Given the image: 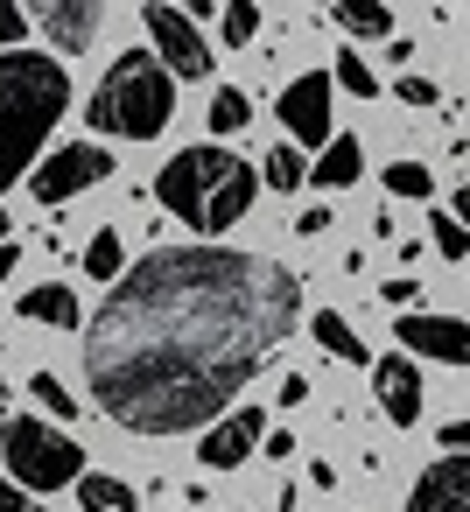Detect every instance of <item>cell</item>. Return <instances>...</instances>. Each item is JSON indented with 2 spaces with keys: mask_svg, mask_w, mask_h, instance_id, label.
I'll return each mask as SVG.
<instances>
[{
  "mask_svg": "<svg viewBox=\"0 0 470 512\" xmlns=\"http://www.w3.org/2000/svg\"><path fill=\"white\" fill-rule=\"evenodd\" d=\"M113 176V155L106 148H92V141H64L36 176H29V190H36V204H71L78 190H99Z\"/></svg>",
  "mask_w": 470,
  "mask_h": 512,
  "instance_id": "7",
  "label": "cell"
},
{
  "mask_svg": "<svg viewBox=\"0 0 470 512\" xmlns=\"http://www.w3.org/2000/svg\"><path fill=\"white\" fill-rule=\"evenodd\" d=\"M274 113H281V127H288V148L302 155V148H323L337 127H330V78L323 71H302L295 85H281V99H274Z\"/></svg>",
  "mask_w": 470,
  "mask_h": 512,
  "instance_id": "8",
  "label": "cell"
},
{
  "mask_svg": "<svg viewBox=\"0 0 470 512\" xmlns=\"http://www.w3.org/2000/svg\"><path fill=\"white\" fill-rule=\"evenodd\" d=\"M337 85H344L351 99H372V92H379V78H372V64H365L358 50H344V57H337V78H330V92H337Z\"/></svg>",
  "mask_w": 470,
  "mask_h": 512,
  "instance_id": "26",
  "label": "cell"
},
{
  "mask_svg": "<svg viewBox=\"0 0 470 512\" xmlns=\"http://www.w3.org/2000/svg\"><path fill=\"white\" fill-rule=\"evenodd\" d=\"M428 239H435V253H442L449 267H463V260H470V232H463V218H449V211H428Z\"/></svg>",
  "mask_w": 470,
  "mask_h": 512,
  "instance_id": "25",
  "label": "cell"
},
{
  "mask_svg": "<svg viewBox=\"0 0 470 512\" xmlns=\"http://www.w3.org/2000/svg\"><path fill=\"white\" fill-rule=\"evenodd\" d=\"M379 295H386V302H393V309H407V302H414V295H421V281H379Z\"/></svg>",
  "mask_w": 470,
  "mask_h": 512,
  "instance_id": "32",
  "label": "cell"
},
{
  "mask_svg": "<svg viewBox=\"0 0 470 512\" xmlns=\"http://www.w3.org/2000/svg\"><path fill=\"white\" fill-rule=\"evenodd\" d=\"M253 197H260V176L246 169V155H232L218 141L169 155L162 176H155V204L190 232H232L253 211Z\"/></svg>",
  "mask_w": 470,
  "mask_h": 512,
  "instance_id": "3",
  "label": "cell"
},
{
  "mask_svg": "<svg viewBox=\"0 0 470 512\" xmlns=\"http://www.w3.org/2000/svg\"><path fill=\"white\" fill-rule=\"evenodd\" d=\"M393 99H400V106H442V92H435L428 78H414V71H407V78L393 85Z\"/></svg>",
  "mask_w": 470,
  "mask_h": 512,
  "instance_id": "27",
  "label": "cell"
},
{
  "mask_svg": "<svg viewBox=\"0 0 470 512\" xmlns=\"http://www.w3.org/2000/svg\"><path fill=\"white\" fill-rule=\"evenodd\" d=\"M0 512H50V505H36L29 491H15L8 477H0Z\"/></svg>",
  "mask_w": 470,
  "mask_h": 512,
  "instance_id": "30",
  "label": "cell"
},
{
  "mask_svg": "<svg viewBox=\"0 0 470 512\" xmlns=\"http://www.w3.org/2000/svg\"><path fill=\"white\" fill-rule=\"evenodd\" d=\"M141 29H148V43H155V64L169 71V78H211L218 71V50L204 43V29L197 22H183V8H169V0H148L141 8Z\"/></svg>",
  "mask_w": 470,
  "mask_h": 512,
  "instance_id": "6",
  "label": "cell"
},
{
  "mask_svg": "<svg viewBox=\"0 0 470 512\" xmlns=\"http://www.w3.org/2000/svg\"><path fill=\"white\" fill-rule=\"evenodd\" d=\"M64 106H71V78H64L57 57L0 50V197L22 183V169H36Z\"/></svg>",
  "mask_w": 470,
  "mask_h": 512,
  "instance_id": "2",
  "label": "cell"
},
{
  "mask_svg": "<svg viewBox=\"0 0 470 512\" xmlns=\"http://www.w3.org/2000/svg\"><path fill=\"white\" fill-rule=\"evenodd\" d=\"M218 36H225V50H246L260 36V8H253V0H225V8H218Z\"/></svg>",
  "mask_w": 470,
  "mask_h": 512,
  "instance_id": "22",
  "label": "cell"
},
{
  "mask_svg": "<svg viewBox=\"0 0 470 512\" xmlns=\"http://www.w3.org/2000/svg\"><path fill=\"white\" fill-rule=\"evenodd\" d=\"M204 120H211V134H239V127L253 120V106H246V92H239V85H218V92H211V113H204Z\"/></svg>",
  "mask_w": 470,
  "mask_h": 512,
  "instance_id": "23",
  "label": "cell"
},
{
  "mask_svg": "<svg viewBox=\"0 0 470 512\" xmlns=\"http://www.w3.org/2000/svg\"><path fill=\"white\" fill-rule=\"evenodd\" d=\"M400 512H470V456H435Z\"/></svg>",
  "mask_w": 470,
  "mask_h": 512,
  "instance_id": "13",
  "label": "cell"
},
{
  "mask_svg": "<svg viewBox=\"0 0 470 512\" xmlns=\"http://www.w3.org/2000/svg\"><path fill=\"white\" fill-rule=\"evenodd\" d=\"M302 281L232 246H155L85 316V379L134 435H204L295 337Z\"/></svg>",
  "mask_w": 470,
  "mask_h": 512,
  "instance_id": "1",
  "label": "cell"
},
{
  "mask_svg": "<svg viewBox=\"0 0 470 512\" xmlns=\"http://www.w3.org/2000/svg\"><path fill=\"white\" fill-rule=\"evenodd\" d=\"M400 358H435V365H470V323L463 316H400L393 323Z\"/></svg>",
  "mask_w": 470,
  "mask_h": 512,
  "instance_id": "10",
  "label": "cell"
},
{
  "mask_svg": "<svg viewBox=\"0 0 470 512\" xmlns=\"http://www.w3.org/2000/svg\"><path fill=\"white\" fill-rule=\"evenodd\" d=\"M99 22H106L99 0H43V8L29 15V29H43L50 57H78V50H92Z\"/></svg>",
  "mask_w": 470,
  "mask_h": 512,
  "instance_id": "11",
  "label": "cell"
},
{
  "mask_svg": "<svg viewBox=\"0 0 470 512\" xmlns=\"http://www.w3.org/2000/svg\"><path fill=\"white\" fill-rule=\"evenodd\" d=\"M358 169H365L358 134H330V141L316 148V162H309V176H302V183H316V190H351V183H358Z\"/></svg>",
  "mask_w": 470,
  "mask_h": 512,
  "instance_id": "14",
  "label": "cell"
},
{
  "mask_svg": "<svg viewBox=\"0 0 470 512\" xmlns=\"http://www.w3.org/2000/svg\"><path fill=\"white\" fill-rule=\"evenodd\" d=\"M0 456H8L0 477H8L15 491H64V484L85 477L78 435H64V428H50L36 414H8V421H0Z\"/></svg>",
  "mask_w": 470,
  "mask_h": 512,
  "instance_id": "5",
  "label": "cell"
},
{
  "mask_svg": "<svg viewBox=\"0 0 470 512\" xmlns=\"http://www.w3.org/2000/svg\"><path fill=\"white\" fill-rule=\"evenodd\" d=\"M386 197L428 204V197H435V169H428V162H393V169H386Z\"/></svg>",
  "mask_w": 470,
  "mask_h": 512,
  "instance_id": "24",
  "label": "cell"
},
{
  "mask_svg": "<svg viewBox=\"0 0 470 512\" xmlns=\"http://www.w3.org/2000/svg\"><path fill=\"white\" fill-rule=\"evenodd\" d=\"M309 337H316V344H323L330 358H344V365H372L365 337H358V330H351V323H344L337 309H316V316H309Z\"/></svg>",
  "mask_w": 470,
  "mask_h": 512,
  "instance_id": "17",
  "label": "cell"
},
{
  "mask_svg": "<svg viewBox=\"0 0 470 512\" xmlns=\"http://www.w3.org/2000/svg\"><path fill=\"white\" fill-rule=\"evenodd\" d=\"M85 274H92V281H120V274H127V246H120L113 225L92 232V246H85Z\"/></svg>",
  "mask_w": 470,
  "mask_h": 512,
  "instance_id": "19",
  "label": "cell"
},
{
  "mask_svg": "<svg viewBox=\"0 0 470 512\" xmlns=\"http://www.w3.org/2000/svg\"><path fill=\"white\" fill-rule=\"evenodd\" d=\"M22 323H50V330H78L85 309H78V288L71 281H43L22 295Z\"/></svg>",
  "mask_w": 470,
  "mask_h": 512,
  "instance_id": "15",
  "label": "cell"
},
{
  "mask_svg": "<svg viewBox=\"0 0 470 512\" xmlns=\"http://www.w3.org/2000/svg\"><path fill=\"white\" fill-rule=\"evenodd\" d=\"M372 393H379V414H386L393 428H414V421H421V407H428L421 365H414V358H400V351L372 365Z\"/></svg>",
  "mask_w": 470,
  "mask_h": 512,
  "instance_id": "12",
  "label": "cell"
},
{
  "mask_svg": "<svg viewBox=\"0 0 470 512\" xmlns=\"http://www.w3.org/2000/svg\"><path fill=\"white\" fill-rule=\"evenodd\" d=\"M22 36H29V15L0 0V50H22Z\"/></svg>",
  "mask_w": 470,
  "mask_h": 512,
  "instance_id": "28",
  "label": "cell"
},
{
  "mask_svg": "<svg viewBox=\"0 0 470 512\" xmlns=\"http://www.w3.org/2000/svg\"><path fill=\"white\" fill-rule=\"evenodd\" d=\"M15 267H22V253H15V246H0V288L15 281Z\"/></svg>",
  "mask_w": 470,
  "mask_h": 512,
  "instance_id": "34",
  "label": "cell"
},
{
  "mask_svg": "<svg viewBox=\"0 0 470 512\" xmlns=\"http://www.w3.org/2000/svg\"><path fill=\"white\" fill-rule=\"evenodd\" d=\"M295 449H302V442H295L288 428H267V435H260V456H274V463H288Z\"/></svg>",
  "mask_w": 470,
  "mask_h": 512,
  "instance_id": "29",
  "label": "cell"
},
{
  "mask_svg": "<svg viewBox=\"0 0 470 512\" xmlns=\"http://www.w3.org/2000/svg\"><path fill=\"white\" fill-rule=\"evenodd\" d=\"M85 120L113 141H162L176 120V78L155 64V50H127L106 64V78L85 99Z\"/></svg>",
  "mask_w": 470,
  "mask_h": 512,
  "instance_id": "4",
  "label": "cell"
},
{
  "mask_svg": "<svg viewBox=\"0 0 470 512\" xmlns=\"http://www.w3.org/2000/svg\"><path fill=\"white\" fill-rule=\"evenodd\" d=\"M274 400H281V407H302V400H309V379H302V372H288V379H281V393H274Z\"/></svg>",
  "mask_w": 470,
  "mask_h": 512,
  "instance_id": "33",
  "label": "cell"
},
{
  "mask_svg": "<svg viewBox=\"0 0 470 512\" xmlns=\"http://www.w3.org/2000/svg\"><path fill=\"white\" fill-rule=\"evenodd\" d=\"M8 225H15V218H8V211H0V246H8Z\"/></svg>",
  "mask_w": 470,
  "mask_h": 512,
  "instance_id": "35",
  "label": "cell"
},
{
  "mask_svg": "<svg viewBox=\"0 0 470 512\" xmlns=\"http://www.w3.org/2000/svg\"><path fill=\"white\" fill-rule=\"evenodd\" d=\"M295 232H302V239H323V232H330V211H323V204H309V211L295 218Z\"/></svg>",
  "mask_w": 470,
  "mask_h": 512,
  "instance_id": "31",
  "label": "cell"
},
{
  "mask_svg": "<svg viewBox=\"0 0 470 512\" xmlns=\"http://www.w3.org/2000/svg\"><path fill=\"white\" fill-rule=\"evenodd\" d=\"M260 435H267V407L239 400V407H225V414L197 435V463H204V470H239L246 456H260Z\"/></svg>",
  "mask_w": 470,
  "mask_h": 512,
  "instance_id": "9",
  "label": "cell"
},
{
  "mask_svg": "<svg viewBox=\"0 0 470 512\" xmlns=\"http://www.w3.org/2000/svg\"><path fill=\"white\" fill-rule=\"evenodd\" d=\"M29 393H36V407L50 414V428H57V421H78V393H71L57 372H36V379H29Z\"/></svg>",
  "mask_w": 470,
  "mask_h": 512,
  "instance_id": "21",
  "label": "cell"
},
{
  "mask_svg": "<svg viewBox=\"0 0 470 512\" xmlns=\"http://www.w3.org/2000/svg\"><path fill=\"white\" fill-rule=\"evenodd\" d=\"M78 505H85V512H141L134 484H120V477H106V470H85V477H78Z\"/></svg>",
  "mask_w": 470,
  "mask_h": 512,
  "instance_id": "18",
  "label": "cell"
},
{
  "mask_svg": "<svg viewBox=\"0 0 470 512\" xmlns=\"http://www.w3.org/2000/svg\"><path fill=\"white\" fill-rule=\"evenodd\" d=\"M330 22H337L351 43H379V36H393V8H386V0H337Z\"/></svg>",
  "mask_w": 470,
  "mask_h": 512,
  "instance_id": "16",
  "label": "cell"
},
{
  "mask_svg": "<svg viewBox=\"0 0 470 512\" xmlns=\"http://www.w3.org/2000/svg\"><path fill=\"white\" fill-rule=\"evenodd\" d=\"M253 176H260L267 190H302V176H309V162H302V155H295V148L281 141V148H267V162H260Z\"/></svg>",
  "mask_w": 470,
  "mask_h": 512,
  "instance_id": "20",
  "label": "cell"
}]
</instances>
